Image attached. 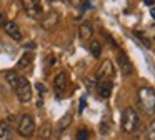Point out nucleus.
Instances as JSON below:
<instances>
[{
	"label": "nucleus",
	"mask_w": 155,
	"mask_h": 140,
	"mask_svg": "<svg viewBox=\"0 0 155 140\" xmlns=\"http://www.w3.org/2000/svg\"><path fill=\"white\" fill-rule=\"evenodd\" d=\"M137 102L142 112L152 115L155 112V90L152 87H142L137 93Z\"/></svg>",
	"instance_id": "obj_1"
},
{
	"label": "nucleus",
	"mask_w": 155,
	"mask_h": 140,
	"mask_svg": "<svg viewBox=\"0 0 155 140\" xmlns=\"http://www.w3.org/2000/svg\"><path fill=\"white\" fill-rule=\"evenodd\" d=\"M138 123H140V118H138L137 110L134 107H127L122 113V128H124V132L134 133L138 128Z\"/></svg>",
	"instance_id": "obj_2"
},
{
	"label": "nucleus",
	"mask_w": 155,
	"mask_h": 140,
	"mask_svg": "<svg viewBox=\"0 0 155 140\" xmlns=\"http://www.w3.org/2000/svg\"><path fill=\"white\" fill-rule=\"evenodd\" d=\"M15 93H17V98L20 100V103H27L32 98V85L25 77H18L17 85L14 87Z\"/></svg>",
	"instance_id": "obj_3"
},
{
	"label": "nucleus",
	"mask_w": 155,
	"mask_h": 140,
	"mask_svg": "<svg viewBox=\"0 0 155 140\" xmlns=\"http://www.w3.org/2000/svg\"><path fill=\"white\" fill-rule=\"evenodd\" d=\"M17 132L20 137H25V138H30L32 135L35 133V122L32 118V115L28 113H24L18 120V125H17Z\"/></svg>",
	"instance_id": "obj_4"
},
{
	"label": "nucleus",
	"mask_w": 155,
	"mask_h": 140,
	"mask_svg": "<svg viewBox=\"0 0 155 140\" xmlns=\"http://www.w3.org/2000/svg\"><path fill=\"white\" fill-rule=\"evenodd\" d=\"M22 7H24L25 13L34 20L42 18V15H44V8H42L40 0H22Z\"/></svg>",
	"instance_id": "obj_5"
},
{
	"label": "nucleus",
	"mask_w": 155,
	"mask_h": 140,
	"mask_svg": "<svg viewBox=\"0 0 155 140\" xmlns=\"http://www.w3.org/2000/svg\"><path fill=\"white\" fill-rule=\"evenodd\" d=\"M117 65H118V68H120V72L124 73V75H132V73H134V63L128 58L127 53L122 52V50L117 53Z\"/></svg>",
	"instance_id": "obj_6"
},
{
	"label": "nucleus",
	"mask_w": 155,
	"mask_h": 140,
	"mask_svg": "<svg viewBox=\"0 0 155 140\" xmlns=\"http://www.w3.org/2000/svg\"><path fill=\"white\" fill-rule=\"evenodd\" d=\"M58 13L57 12H54V10H50V12H47L45 15H42V18H40V25H42V28L44 30H52V28H55V27L58 25Z\"/></svg>",
	"instance_id": "obj_7"
},
{
	"label": "nucleus",
	"mask_w": 155,
	"mask_h": 140,
	"mask_svg": "<svg viewBox=\"0 0 155 140\" xmlns=\"http://www.w3.org/2000/svg\"><path fill=\"white\" fill-rule=\"evenodd\" d=\"M114 77V65L110 60H104L97 70V78L98 80H110Z\"/></svg>",
	"instance_id": "obj_8"
},
{
	"label": "nucleus",
	"mask_w": 155,
	"mask_h": 140,
	"mask_svg": "<svg viewBox=\"0 0 155 140\" xmlns=\"http://www.w3.org/2000/svg\"><path fill=\"white\" fill-rule=\"evenodd\" d=\"M67 87H68L67 73H65V72H58L57 75H55V78H54V90L58 93V95H62V93L67 90Z\"/></svg>",
	"instance_id": "obj_9"
},
{
	"label": "nucleus",
	"mask_w": 155,
	"mask_h": 140,
	"mask_svg": "<svg viewBox=\"0 0 155 140\" xmlns=\"http://www.w3.org/2000/svg\"><path fill=\"white\" fill-rule=\"evenodd\" d=\"M112 88H114L112 80H98V83H97V93L100 95V98H108V97L112 95Z\"/></svg>",
	"instance_id": "obj_10"
},
{
	"label": "nucleus",
	"mask_w": 155,
	"mask_h": 140,
	"mask_svg": "<svg viewBox=\"0 0 155 140\" xmlns=\"http://www.w3.org/2000/svg\"><path fill=\"white\" fill-rule=\"evenodd\" d=\"M4 30L12 40H17V42L22 40V32H20V28H18V25L15 22H5L4 23Z\"/></svg>",
	"instance_id": "obj_11"
},
{
	"label": "nucleus",
	"mask_w": 155,
	"mask_h": 140,
	"mask_svg": "<svg viewBox=\"0 0 155 140\" xmlns=\"http://www.w3.org/2000/svg\"><path fill=\"white\" fill-rule=\"evenodd\" d=\"M92 33H94V27L88 22H82L80 27H78V35H80L82 40H90Z\"/></svg>",
	"instance_id": "obj_12"
},
{
	"label": "nucleus",
	"mask_w": 155,
	"mask_h": 140,
	"mask_svg": "<svg viewBox=\"0 0 155 140\" xmlns=\"http://www.w3.org/2000/svg\"><path fill=\"white\" fill-rule=\"evenodd\" d=\"M34 52H25L24 55L20 57V60L17 62V70H24V68H28L34 62Z\"/></svg>",
	"instance_id": "obj_13"
},
{
	"label": "nucleus",
	"mask_w": 155,
	"mask_h": 140,
	"mask_svg": "<svg viewBox=\"0 0 155 140\" xmlns=\"http://www.w3.org/2000/svg\"><path fill=\"white\" fill-rule=\"evenodd\" d=\"M0 140H12V127L8 120H0Z\"/></svg>",
	"instance_id": "obj_14"
},
{
	"label": "nucleus",
	"mask_w": 155,
	"mask_h": 140,
	"mask_svg": "<svg viewBox=\"0 0 155 140\" xmlns=\"http://www.w3.org/2000/svg\"><path fill=\"white\" fill-rule=\"evenodd\" d=\"M38 137H40L42 140H48L52 137V125L50 123H45L44 127H40L38 128Z\"/></svg>",
	"instance_id": "obj_15"
},
{
	"label": "nucleus",
	"mask_w": 155,
	"mask_h": 140,
	"mask_svg": "<svg viewBox=\"0 0 155 140\" xmlns=\"http://www.w3.org/2000/svg\"><path fill=\"white\" fill-rule=\"evenodd\" d=\"M90 53L95 57V58H98L100 57V53H102V45H100V42L98 40H90Z\"/></svg>",
	"instance_id": "obj_16"
},
{
	"label": "nucleus",
	"mask_w": 155,
	"mask_h": 140,
	"mask_svg": "<svg viewBox=\"0 0 155 140\" xmlns=\"http://www.w3.org/2000/svg\"><path fill=\"white\" fill-rule=\"evenodd\" d=\"M18 73H17V70H7L5 72V78H7V82L12 85V88H14L15 85H17V80H18Z\"/></svg>",
	"instance_id": "obj_17"
},
{
	"label": "nucleus",
	"mask_w": 155,
	"mask_h": 140,
	"mask_svg": "<svg viewBox=\"0 0 155 140\" xmlns=\"http://www.w3.org/2000/svg\"><path fill=\"white\" fill-rule=\"evenodd\" d=\"M70 122H72V115H70V113H67L65 117H62L60 122H58V133L64 132V128H67V127L70 125Z\"/></svg>",
	"instance_id": "obj_18"
},
{
	"label": "nucleus",
	"mask_w": 155,
	"mask_h": 140,
	"mask_svg": "<svg viewBox=\"0 0 155 140\" xmlns=\"http://www.w3.org/2000/svg\"><path fill=\"white\" fill-rule=\"evenodd\" d=\"M88 130L87 128H80V130H77V140H88Z\"/></svg>",
	"instance_id": "obj_19"
},
{
	"label": "nucleus",
	"mask_w": 155,
	"mask_h": 140,
	"mask_svg": "<svg viewBox=\"0 0 155 140\" xmlns=\"http://www.w3.org/2000/svg\"><path fill=\"white\" fill-rule=\"evenodd\" d=\"M134 33H135V35L138 37V38H140V42L143 43L145 47H150V42H148V40H147V37H145V35H143V33H142V32H134Z\"/></svg>",
	"instance_id": "obj_20"
},
{
	"label": "nucleus",
	"mask_w": 155,
	"mask_h": 140,
	"mask_svg": "<svg viewBox=\"0 0 155 140\" xmlns=\"http://www.w3.org/2000/svg\"><path fill=\"white\" fill-rule=\"evenodd\" d=\"M148 140H155V120L148 127Z\"/></svg>",
	"instance_id": "obj_21"
},
{
	"label": "nucleus",
	"mask_w": 155,
	"mask_h": 140,
	"mask_svg": "<svg viewBox=\"0 0 155 140\" xmlns=\"http://www.w3.org/2000/svg\"><path fill=\"white\" fill-rule=\"evenodd\" d=\"M102 35H104V37H105V38H107V42H108V43H110V45H112V47H115V48H117V42H115V40H114V38H112V37H110V35H108V33H107V32H105V30H104V32H102Z\"/></svg>",
	"instance_id": "obj_22"
},
{
	"label": "nucleus",
	"mask_w": 155,
	"mask_h": 140,
	"mask_svg": "<svg viewBox=\"0 0 155 140\" xmlns=\"http://www.w3.org/2000/svg\"><path fill=\"white\" fill-rule=\"evenodd\" d=\"M55 62H57L55 55H48V57H47V60H45V65H47V67H50V65H54Z\"/></svg>",
	"instance_id": "obj_23"
},
{
	"label": "nucleus",
	"mask_w": 155,
	"mask_h": 140,
	"mask_svg": "<svg viewBox=\"0 0 155 140\" xmlns=\"http://www.w3.org/2000/svg\"><path fill=\"white\" fill-rule=\"evenodd\" d=\"M72 7H80L82 5V0H67Z\"/></svg>",
	"instance_id": "obj_24"
},
{
	"label": "nucleus",
	"mask_w": 155,
	"mask_h": 140,
	"mask_svg": "<svg viewBox=\"0 0 155 140\" xmlns=\"http://www.w3.org/2000/svg\"><path fill=\"white\" fill-rule=\"evenodd\" d=\"M100 130H102V133H104V135H107V133H108V125L104 122V123L100 125Z\"/></svg>",
	"instance_id": "obj_25"
},
{
	"label": "nucleus",
	"mask_w": 155,
	"mask_h": 140,
	"mask_svg": "<svg viewBox=\"0 0 155 140\" xmlns=\"http://www.w3.org/2000/svg\"><path fill=\"white\" fill-rule=\"evenodd\" d=\"M35 87H37V90H38V92H40V93H44V92H45V87L42 85V83H37V85H35Z\"/></svg>",
	"instance_id": "obj_26"
},
{
	"label": "nucleus",
	"mask_w": 155,
	"mask_h": 140,
	"mask_svg": "<svg viewBox=\"0 0 155 140\" xmlns=\"http://www.w3.org/2000/svg\"><path fill=\"white\" fill-rule=\"evenodd\" d=\"M84 108H85V98H82V100H80V112H82Z\"/></svg>",
	"instance_id": "obj_27"
},
{
	"label": "nucleus",
	"mask_w": 155,
	"mask_h": 140,
	"mask_svg": "<svg viewBox=\"0 0 155 140\" xmlns=\"http://www.w3.org/2000/svg\"><path fill=\"white\" fill-rule=\"evenodd\" d=\"M153 2H155V0H143L145 5H153Z\"/></svg>",
	"instance_id": "obj_28"
},
{
	"label": "nucleus",
	"mask_w": 155,
	"mask_h": 140,
	"mask_svg": "<svg viewBox=\"0 0 155 140\" xmlns=\"http://www.w3.org/2000/svg\"><path fill=\"white\" fill-rule=\"evenodd\" d=\"M150 15H152V18H155V7L150 10Z\"/></svg>",
	"instance_id": "obj_29"
},
{
	"label": "nucleus",
	"mask_w": 155,
	"mask_h": 140,
	"mask_svg": "<svg viewBox=\"0 0 155 140\" xmlns=\"http://www.w3.org/2000/svg\"><path fill=\"white\" fill-rule=\"evenodd\" d=\"M0 22H2V13H0Z\"/></svg>",
	"instance_id": "obj_30"
},
{
	"label": "nucleus",
	"mask_w": 155,
	"mask_h": 140,
	"mask_svg": "<svg viewBox=\"0 0 155 140\" xmlns=\"http://www.w3.org/2000/svg\"><path fill=\"white\" fill-rule=\"evenodd\" d=\"M47 2H52V0H47Z\"/></svg>",
	"instance_id": "obj_31"
},
{
	"label": "nucleus",
	"mask_w": 155,
	"mask_h": 140,
	"mask_svg": "<svg viewBox=\"0 0 155 140\" xmlns=\"http://www.w3.org/2000/svg\"><path fill=\"white\" fill-rule=\"evenodd\" d=\"M153 40H155V38H153Z\"/></svg>",
	"instance_id": "obj_32"
}]
</instances>
